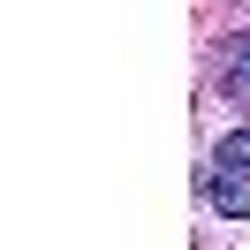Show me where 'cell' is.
Wrapping results in <instances>:
<instances>
[{
    "mask_svg": "<svg viewBox=\"0 0 250 250\" xmlns=\"http://www.w3.org/2000/svg\"><path fill=\"white\" fill-rule=\"evenodd\" d=\"M205 205H212V212H228V220H250V174L205 167Z\"/></svg>",
    "mask_w": 250,
    "mask_h": 250,
    "instance_id": "1",
    "label": "cell"
},
{
    "mask_svg": "<svg viewBox=\"0 0 250 250\" xmlns=\"http://www.w3.org/2000/svg\"><path fill=\"white\" fill-rule=\"evenodd\" d=\"M212 159H220V167H235V174H250V129H228Z\"/></svg>",
    "mask_w": 250,
    "mask_h": 250,
    "instance_id": "2",
    "label": "cell"
},
{
    "mask_svg": "<svg viewBox=\"0 0 250 250\" xmlns=\"http://www.w3.org/2000/svg\"><path fill=\"white\" fill-rule=\"evenodd\" d=\"M228 76H250V38H235V46H228Z\"/></svg>",
    "mask_w": 250,
    "mask_h": 250,
    "instance_id": "3",
    "label": "cell"
}]
</instances>
